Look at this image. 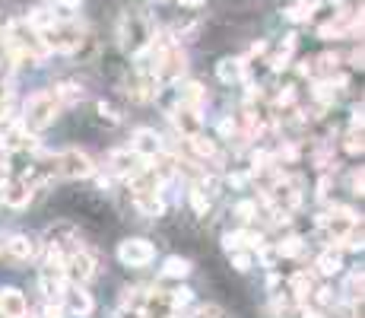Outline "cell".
Masks as SVG:
<instances>
[{"label":"cell","mask_w":365,"mask_h":318,"mask_svg":"<svg viewBox=\"0 0 365 318\" xmlns=\"http://www.w3.org/2000/svg\"><path fill=\"white\" fill-rule=\"evenodd\" d=\"M64 102L55 90H38L35 96H29L26 109H22V127L26 131H45L57 121Z\"/></svg>","instance_id":"1"},{"label":"cell","mask_w":365,"mask_h":318,"mask_svg":"<svg viewBox=\"0 0 365 318\" xmlns=\"http://www.w3.org/2000/svg\"><path fill=\"white\" fill-rule=\"evenodd\" d=\"M55 172L61 179H90V175H96V163L83 150H64L55 156Z\"/></svg>","instance_id":"2"},{"label":"cell","mask_w":365,"mask_h":318,"mask_svg":"<svg viewBox=\"0 0 365 318\" xmlns=\"http://www.w3.org/2000/svg\"><path fill=\"white\" fill-rule=\"evenodd\" d=\"M92 274H96V261H92L90 251L80 249V245L67 249V255H64V277L70 284H86Z\"/></svg>","instance_id":"3"},{"label":"cell","mask_w":365,"mask_h":318,"mask_svg":"<svg viewBox=\"0 0 365 318\" xmlns=\"http://www.w3.org/2000/svg\"><path fill=\"white\" fill-rule=\"evenodd\" d=\"M152 258H156V249L146 239H124L117 245V261L127 264V268H146Z\"/></svg>","instance_id":"4"},{"label":"cell","mask_w":365,"mask_h":318,"mask_svg":"<svg viewBox=\"0 0 365 318\" xmlns=\"http://www.w3.org/2000/svg\"><path fill=\"white\" fill-rule=\"evenodd\" d=\"M0 201L7 207H26L32 201V185L29 179H3L0 181Z\"/></svg>","instance_id":"5"},{"label":"cell","mask_w":365,"mask_h":318,"mask_svg":"<svg viewBox=\"0 0 365 318\" xmlns=\"http://www.w3.org/2000/svg\"><path fill=\"white\" fill-rule=\"evenodd\" d=\"M61 303H64V309H67L70 315H76V318H86L92 312V296L80 284H67Z\"/></svg>","instance_id":"6"},{"label":"cell","mask_w":365,"mask_h":318,"mask_svg":"<svg viewBox=\"0 0 365 318\" xmlns=\"http://www.w3.org/2000/svg\"><path fill=\"white\" fill-rule=\"evenodd\" d=\"M131 150L137 153V156H143V159H156V156H162V137H159L156 131H150V127H140L137 134H134V144H131Z\"/></svg>","instance_id":"7"},{"label":"cell","mask_w":365,"mask_h":318,"mask_svg":"<svg viewBox=\"0 0 365 318\" xmlns=\"http://www.w3.org/2000/svg\"><path fill=\"white\" fill-rule=\"evenodd\" d=\"M29 303L16 286H3L0 290V318H26Z\"/></svg>","instance_id":"8"},{"label":"cell","mask_w":365,"mask_h":318,"mask_svg":"<svg viewBox=\"0 0 365 318\" xmlns=\"http://www.w3.org/2000/svg\"><path fill=\"white\" fill-rule=\"evenodd\" d=\"M143 315H146V318H172L175 309H172V299H169V293H166V290L146 293V299H143Z\"/></svg>","instance_id":"9"},{"label":"cell","mask_w":365,"mask_h":318,"mask_svg":"<svg viewBox=\"0 0 365 318\" xmlns=\"http://www.w3.org/2000/svg\"><path fill=\"white\" fill-rule=\"evenodd\" d=\"M172 125L178 127L185 137H194V134H200V111L197 109H187V105H178V109H172Z\"/></svg>","instance_id":"10"},{"label":"cell","mask_w":365,"mask_h":318,"mask_svg":"<svg viewBox=\"0 0 365 318\" xmlns=\"http://www.w3.org/2000/svg\"><path fill=\"white\" fill-rule=\"evenodd\" d=\"M67 284H70V280L64 277V270H57V268H45L42 270V290H45V296H48V299H57V303H61Z\"/></svg>","instance_id":"11"},{"label":"cell","mask_w":365,"mask_h":318,"mask_svg":"<svg viewBox=\"0 0 365 318\" xmlns=\"http://www.w3.org/2000/svg\"><path fill=\"white\" fill-rule=\"evenodd\" d=\"M216 74H220L222 83H238L241 76H248V61L245 57H226V61H220Z\"/></svg>","instance_id":"12"},{"label":"cell","mask_w":365,"mask_h":318,"mask_svg":"<svg viewBox=\"0 0 365 318\" xmlns=\"http://www.w3.org/2000/svg\"><path fill=\"white\" fill-rule=\"evenodd\" d=\"M3 249H7V255L16 258V261H29V258L35 255V242L29 235H13V239L3 242Z\"/></svg>","instance_id":"13"},{"label":"cell","mask_w":365,"mask_h":318,"mask_svg":"<svg viewBox=\"0 0 365 318\" xmlns=\"http://www.w3.org/2000/svg\"><path fill=\"white\" fill-rule=\"evenodd\" d=\"M203 102H207V90H203V86L200 83H185L181 86V92H178V105H187V109H203Z\"/></svg>","instance_id":"14"},{"label":"cell","mask_w":365,"mask_h":318,"mask_svg":"<svg viewBox=\"0 0 365 318\" xmlns=\"http://www.w3.org/2000/svg\"><path fill=\"white\" fill-rule=\"evenodd\" d=\"M292 286V303L296 305H305L311 299V293H315V280H311V274H296L289 280Z\"/></svg>","instance_id":"15"},{"label":"cell","mask_w":365,"mask_h":318,"mask_svg":"<svg viewBox=\"0 0 365 318\" xmlns=\"http://www.w3.org/2000/svg\"><path fill=\"white\" fill-rule=\"evenodd\" d=\"M340 268H343V255H340V249H327V251L317 255V274L334 277Z\"/></svg>","instance_id":"16"},{"label":"cell","mask_w":365,"mask_h":318,"mask_svg":"<svg viewBox=\"0 0 365 318\" xmlns=\"http://www.w3.org/2000/svg\"><path fill=\"white\" fill-rule=\"evenodd\" d=\"M191 274V261L187 258H166V264H162V277H169V280H185V277Z\"/></svg>","instance_id":"17"},{"label":"cell","mask_w":365,"mask_h":318,"mask_svg":"<svg viewBox=\"0 0 365 318\" xmlns=\"http://www.w3.org/2000/svg\"><path fill=\"white\" fill-rule=\"evenodd\" d=\"M26 22L32 29H38V32H48V29H55L57 22H61V16H55L51 10H45V7H38V10H32V13H29Z\"/></svg>","instance_id":"18"},{"label":"cell","mask_w":365,"mask_h":318,"mask_svg":"<svg viewBox=\"0 0 365 318\" xmlns=\"http://www.w3.org/2000/svg\"><path fill=\"white\" fill-rule=\"evenodd\" d=\"M187 146H191V153H194V156H200V159H213L216 156V144H213V140H207L203 134L187 137Z\"/></svg>","instance_id":"19"},{"label":"cell","mask_w":365,"mask_h":318,"mask_svg":"<svg viewBox=\"0 0 365 318\" xmlns=\"http://www.w3.org/2000/svg\"><path fill=\"white\" fill-rule=\"evenodd\" d=\"M137 207L143 210L146 216H162L166 204H162V198H159V194H152V198H137Z\"/></svg>","instance_id":"20"},{"label":"cell","mask_w":365,"mask_h":318,"mask_svg":"<svg viewBox=\"0 0 365 318\" xmlns=\"http://www.w3.org/2000/svg\"><path fill=\"white\" fill-rule=\"evenodd\" d=\"M276 251H280V258H296L299 251H302V239H299V235H286V239L276 245Z\"/></svg>","instance_id":"21"},{"label":"cell","mask_w":365,"mask_h":318,"mask_svg":"<svg viewBox=\"0 0 365 318\" xmlns=\"http://www.w3.org/2000/svg\"><path fill=\"white\" fill-rule=\"evenodd\" d=\"M334 96H337V90H334V80H321V83H315V99L321 105L334 102Z\"/></svg>","instance_id":"22"},{"label":"cell","mask_w":365,"mask_h":318,"mask_svg":"<svg viewBox=\"0 0 365 318\" xmlns=\"http://www.w3.org/2000/svg\"><path fill=\"white\" fill-rule=\"evenodd\" d=\"M343 293H346V299H350V303H359V299H362V274H350Z\"/></svg>","instance_id":"23"},{"label":"cell","mask_w":365,"mask_h":318,"mask_svg":"<svg viewBox=\"0 0 365 318\" xmlns=\"http://www.w3.org/2000/svg\"><path fill=\"white\" fill-rule=\"evenodd\" d=\"M57 96H61V102L64 105H70V102H76V99H83V90L80 86H73V83H64V86H57Z\"/></svg>","instance_id":"24"},{"label":"cell","mask_w":365,"mask_h":318,"mask_svg":"<svg viewBox=\"0 0 365 318\" xmlns=\"http://www.w3.org/2000/svg\"><path fill=\"white\" fill-rule=\"evenodd\" d=\"M169 299H172V309H185V305H191L194 293L187 290V286H178V290L169 293Z\"/></svg>","instance_id":"25"},{"label":"cell","mask_w":365,"mask_h":318,"mask_svg":"<svg viewBox=\"0 0 365 318\" xmlns=\"http://www.w3.org/2000/svg\"><path fill=\"white\" fill-rule=\"evenodd\" d=\"M191 204H194V210H197L200 216H207V210H210V198L203 191H200V188H194L191 191Z\"/></svg>","instance_id":"26"},{"label":"cell","mask_w":365,"mask_h":318,"mask_svg":"<svg viewBox=\"0 0 365 318\" xmlns=\"http://www.w3.org/2000/svg\"><path fill=\"white\" fill-rule=\"evenodd\" d=\"M232 268L238 270V274H245V270H251V255H245V251H232Z\"/></svg>","instance_id":"27"},{"label":"cell","mask_w":365,"mask_h":318,"mask_svg":"<svg viewBox=\"0 0 365 318\" xmlns=\"http://www.w3.org/2000/svg\"><path fill=\"white\" fill-rule=\"evenodd\" d=\"M194 318H229V315L220 309V305H200L197 315H194Z\"/></svg>","instance_id":"28"},{"label":"cell","mask_w":365,"mask_h":318,"mask_svg":"<svg viewBox=\"0 0 365 318\" xmlns=\"http://www.w3.org/2000/svg\"><path fill=\"white\" fill-rule=\"evenodd\" d=\"M257 251H261V261L267 264V268H273V264H276V258H280L276 245H273V249H267V245H257Z\"/></svg>","instance_id":"29"},{"label":"cell","mask_w":365,"mask_h":318,"mask_svg":"<svg viewBox=\"0 0 365 318\" xmlns=\"http://www.w3.org/2000/svg\"><path fill=\"white\" fill-rule=\"evenodd\" d=\"M235 214H238L241 220H251V216L257 214V204H255V201H241L238 207H235Z\"/></svg>","instance_id":"30"},{"label":"cell","mask_w":365,"mask_h":318,"mask_svg":"<svg viewBox=\"0 0 365 318\" xmlns=\"http://www.w3.org/2000/svg\"><path fill=\"white\" fill-rule=\"evenodd\" d=\"M346 153H352V156L362 153V134H350V137H346Z\"/></svg>","instance_id":"31"},{"label":"cell","mask_w":365,"mask_h":318,"mask_svg":"<svg viewBox=\"0 0 365 318\" xmlns=\"http://www.w3.org/2000/svg\"><path fill=\"white\" fill-rule=\"evenodd\" d=\"M282 16L289 22H302V20H308V13L305 10H299V7H289V10H282Z\"/></svg>","instance_id":"32"},{"label":"cell","mask_w":365,"mask_h":318,"mask_svg":"<svg viewBox=\"0 0 365 318\" xmlns=\"http://www.w3.org/2000/svg\"><path fill=\"white\" fill-rule=\"evenodd\" d=\"M99 111H102V118H108V121H117V111H115V105H108V102H99Z\"/></svg>","instance_id":"33"},{"label":"cell","mask_w":365,"mask_h":318,"mask_svg":"<svg viewBox=\"0 0 365 318\" xmlns=\"http://www.w3.org/2000/svg\"><path fill=\"white\" fill-rule=\"evenodd\" d=\"M296 7H299V10H305V13L311 16V13H315V10H317V7H321V0H299Z\"/></svg>","instance_id":"34"},{"label":"cell","mask_w":365,"mask_h":318,"mask_svg":"<svg viewBox=\"0 0 365 318\" xmlns=\"http://www.w3.org/2000/svg\"><path fill=\"white\" fill-rule=\"evenodd\" d=\"M350 188H352V194H362V169L350 175Z\"/></svg>","instance_id":"35"},{"label":"cell","mask_w":365,"mask_h":318,"mask_svg":"<svg viewBox=\"0 0 365 318\" xmlns=\"http://www.w3.org/2000/svg\"><path fill=\"white\" fill-rule=\"evenodd\" d=\"M220 134H222V137L235 134V121H232V118H226V121H222V125H220Z\"/></svg>","instance_id":"36"},{"label":"cell","mask_w":365,"mask_h":318,"mask_svg":"<svg viewBox=\"0 0 365 318\" xmlns=\"http://www.w3.org/2000/svg\"><path fill=\"white\" fill-rule=\"evenodd\" d=\"M327 191H331V179H321V185H317V198H327Z\"/></svg>","instance_id":"37"},{"label":"cell","mask_w":365,"mask_h":318,"mask_svg":"<svg viewBox=\"0 0 365 318\" xmlns=\"http://www.w3.org/2000/svg\"><path fill=\"white\" fill-rule=\"evenodd\" d=\"M57 7H67V10H80V0H55Z\"/></svg>","instance_id":"38"},{"label":"cell","mask_w":365,"mask_h":318,"mask_svg":"<svg viewBox=\"0 0 365 318\" xmlns=\"http://www.w3.org/2000/svg\"><path fill=\"white\" fill-rule=\"evenodd\" d=\"M245 181H248V175H229V185H235V188L245 185Z\"/></svg>","instance_id":"39"},{"label":"cell","mask_w":365,"mask_h":318,"mask_svg":"<svg viewBox=\"0 0 365 318\" xmlns=\"http://www.w3.org/2000/svg\"><path fill=\"white\" fill-rule=\"evenodd\" d=\"M302 318H324L317 309H302Z\"/></svg>","instance_id":"40"},{"label":"cell","mask_w":365,"mask_h":318,"mask_svg":"<svg viewBox=\"0 0 365 318\" xmlns=\"http://www.w3.org/2000/svg\"><path fill=\"white\" fill-rule=\"evenodd\" d=\"M264 51H267V45H264V42H257V45H255V48H251V57H257V55H264Z\"/></svg>","instance_id":"41"},{"label":"cell","mask_w":365,"mask_h":318,"mask_svg":"<svg viewBox=\"0 0 365 318\" xmlns=\"http://www.w3.org/2000/svg\"><path fill=\"white\" fill-rule=\"evenodd\" d=\"M178 4H185V7H200L203 0H178Z\"/></svg>","instance_id":"42"},{"label":"cell","mask_w":365,"mask_h":318,"mask_svg":"<svg viewBox=\"0 0 365 318\" xmlns=\"http://www.w3.org/2000/svg\"><path fill=\"white\" fill-rule=\"evenodd\" d=\"M331 4H334V7H340V4H346V0H331Z\"/></svg>","instance_id":"43"},{"label":"cell","mask_w":365,"mask_h":318,"mask_svg":"<svg viewBox=\"0 0 365 318\" xmlns=\"http://www.w3.org/2000/svg\"><path fill=\"white\" fill-rule=\"evenodd\" d=\"M0 249H3V242H0Z\"/></svg>","instance_id":"44"}]
</instances>
